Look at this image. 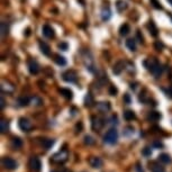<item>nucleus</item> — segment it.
Here are the masks:
<instances>
[{"label": "nucleus", "mask_w": 172, "mask_h": 172, "mask_svg": "<svg viewBox=\"0 0 172 172\" xmlns=\"http://www.w3.org/2000/svg\"><path fill=\"white\" fill-rule=\"evenodd\" d=\"M144 66L150 71V72L155 77V78H160L163 72V68L159 61L155 58H148L144 61Z\"/></svg>", "instance_id": "f257e3e1"}, {"label": "nucleus", "mask_w": 172, "mask_h": 172, "mask_svg": "<svg viewBox=\"0 0 172 172\" xmlns=\"http://www.w3.org/2000/svg\"><path fill=\"white\" fill-rule=\"evenodd\" d=\"M118 140V132L116 128H110L103 136V141L108 144H115Z\"/></svg>", "instance_id": "f03ea898"}, {"label": "nucleus", "mask_w": 172, "mask_h": 172, "mask_svg": "<svg viewBox=\"0 0 172 172\" xmlns=\"http://www.w3.org/2000/svg\"><path fill=\"white\" fill-rule=\"evenodd\" d=\"M1 163H2V166L5 169H8V170H15V169H17V165H18L17 162L15 161L14 159L8 158V156L2 158Z\"/></svg>", "instance_id": "7ed1b4c3"}, {"label": "nucleus", "mask_w": 172, "mask_h": 172, "mask_svg": "<svg viewBox=\"0 0 172 172\" xmlns=\"http://www.w3.org/2000/svg\"><path fill=\"white\" fill-rule=\"evenodd\" d=\"M28 166L33 171H39L42 168V162L37 156H32L28 161Z\"/></svg>", "instance_id": "20e7f679"}, {"label": "nucleus", "mask_w": 172, "mask_h": 172, "mask_svg": "<svg viewBox=\"0 0 172 172\" xmlns=\"http://www.w3.org/2000/svg\"><path fill=\"white\" fill-rule=\"evenodd\" d=\"M103 125H105V122L101 117H98V116H93L91 118V127L92 129L95 131H100L101 128L103 127Z\"/></svg>", "instance_id": "39448f33"}, {"label": "nucleus", "mask_w": 172, "mask_h": 172, "mask_svg": "<svg viewBox=\"0 0 172 172\" xmlns=\"http://www.w3.org/2000/svg\"><path fill=\"white\" fill-rule=\"evenodd\" d=\"M82 58H83V62H84V64H86V66H87V69H89L91 72H93V66H95V64H93V60H92L91 54L87 51L82 54Z\"/></svg>", "instance_id": "423d86ee"}, {"label": "nucleus", "mask_w": 172, "mask_h": 172, "mask_svg": "<svg viewBox=\"0 0 172 172\" xmlns=\"http://www.w3.org/2000/svg\"><path fill=\"white\" fill-rule=\"evenodd\" d=\"M62 78L66 82H76L78 74H77V72L74 70H68V71H65L62 74Z\"/></svg>", "instance_id": "0eeeda50"}, {"label": "nucleus", "mask_w": 172, "mask_h": 172, "mask_svg": "<svg viewBox=\"0 0 172 172\" xmlns=\"http://www.w3.org/2000/svg\"><path fill=\"white\" fill-rule=\"evenodd\" d=\"M66 160H68V152H66V150H62L61 152L53 155V158H52V161L56 162V163H63Z\"/></svg>", "instance_id": "6e6552de"}, {"label": "nucleus", "mask_w": 172, "mask_h": 172, "mask_svg": "<svg viewBox=\"0 0 172 172\" xmlns=\"http://www.w3.org/2000/svg\"><path fill=\"white\" fill-rule=\"evenodd\" d=\"M18 125H19V128H21L23 132H31L32 128H33V125L29 121H28L27 118L25 117H21L18 122Z\"/></svg>", "instance_id": "1a4fd4ad"}, {"label": "nucleus", "mask_w": 172, "mask_h": 172, "mask_svg": "<svg viewBox=\"0 0 172 172\" xmlns=\"http://www.w3.org/2000/svg\"><path fill=\"white\" fill-rule=\"evenodd\" d=\"M28 70L32 74H37L39 72V65H38L37 61L35 60H29L28 61Z\"/></svg>", "instance_id": "9d476101"}, {"label": "nucleus", "mask_w": 172, "mask_h": 172, "mask_svg": "<svg viewBox=\"0 0 172 172\" xmlns=\"http://www.w3.org/2000/svg\"><path fill=\"white\" fill-rule=\"evenodd\" d=\"M89 163L95 169H99L103 166V160L100 158H98V156H91L89 159Z\"/></svg>", "instance_id": "9b49d317"}, {"label": "nucleus", "mask_w": 172, "mask_h": 172, "mask_svg": "<svg viewBox=\"0 0 172 172\" xmlns=\"http://www.w3.org/2000/svg\"><path fill=\"white\" fill-rule=\"evenodd\" d=\"M43 35L47 38H53L55 36V32H54V29L52 28V26L46 24V25H44V27H43Z\"/></svg>", "instance_id": "f8f14e48"}, {"label": "nucleus", "mask_w": 172, "mask_h": 172, "mask_svg": "<svg viewBox=\"0 0 172 172\" xmlns=\"http://www.w3.org/2000/svg\"><path fill=\"white\" fill-rule=\"evenodd\" d=\"M125 69V62L124 61H118L117 63H115V65L113 68V72L118 76V74H121L123 72V70Z\"/></svg>", "instance_id": "ddd939ff"}, {"label": "nucleus", "mask_w": 172, "mask_h": 172, "mask_svg": "<svg viewBox=\"0 0 172 172\" xmlns=\"http://www.w3.org/2000/svg\"><path fill=\"white\" fill-rule=\"evenodd\" d=\"M111 106H110V103L108 101H101V103H97V109L101 111V113H107V111H109Z\"/></svg>", "instance_id": "4468645a"}, {"label": "nucleus", "mask_w": 172, "mask_h": 172, "mask_svg": "<svg viewBox=\"0 0 172 172\" xmlns=\"http://www.w3.org/2000/svg\"><path fill=\"white\" fill-rule=\"evenodd\" d=\"M1 90H2L4 92L13 93L15 90V87L13 86L10 82H8V81H2V82H1Z\"/></svg>", "instance_id": "2eb2a0df"}, {"label": "nucleus", "mask_w": 172, "mask_h": 172, "mask_svg": "<svg viewBox=\"0 0 172 172\" xmlns=\"http://www.w3.org/2000/svg\"><path fill=\"white\" fill-rule=\"evenodd\" d=\"M148 32H150V34L152 35V36H154V37H156L159 34V31H158V27L155 26L154 21H148Z\"/></svg>", "instance_id": "dca6fc26"}, {"label": "nucleus", "mask_w": 172, "mask_h": 172, "mask_svg": "<svg viewBox=\"0 0 172 172\" xmlns=\"http://www.w3.org/2000/svg\"><path fill=\"white\" fill-rule=\"evenodd\" d=\"M39 48H41L42 53L46 56L48 55H51V47H50V45L44 43V42H39Z\"/></svg>", "instance_id": "f3484780"}, {"label": "nucleus", "mask_w": 172, "mask_h": 172, "mask_svg": "<svg viewBox=\"0 0 172 172\" xmlns=\"http://www.w3.org/2000/svg\"><path fill=\"white\" fill-rule=\"evenodd\" d=\"M160 118H161V114L159 111H151V113H148L146 119L148 122H158Z\"/></svg>", "instance_id": "a211bd4d"}, {"label": "nucleus", "mask_w": 172, "mask_h": 172, "mask_svg": "<svg viewBox=\"0 0 172 172\" xmlns=\"http://www.w3.org/2000/svg\"><path fill=\"white\" fill-rule=\"evenodd\" d=\"M11 146L15 150H19L23 146V141L19 137H13V140H11Z\"/></svg>", "instance_id": "6ab92c4d"}, {"label": "nucleus", "mask_w": 172, "mask_h": 172, "mask_svg": "<svg viewBox=\"0 0 172 172\" xmlns=\"http://www.w3.org/2000/svg\"><path fill=\"white\" fill-rule=\"evenodd\" d=\"M60 93L64 98H66V99H72L73 98V92L70 89H68V88H61L60 89Z\"/></svg>", "instance_id": "aec40b11"}, {"label": "nucleus", "mask_w": 172, "mask_h": 172, "mask_svg": "<svg viewBox=\"0 0 172 172\" xmlns=\"http://www.w3.org/2000/svg\"><path fill=\"white\" fill-rule=\"evenodd\" d=\"M111 17V11H110L109 7H103L101 10V19L103 21H108Z\"/></svg>", "instance_id": "412c9836"}, {"label": "nucleus", "mask_w": 172, "mask_h": 172, "mask_svg": "<svg viewBox=\"0 0 172 172\" xmlns=\"http://www.w3.org/2000/svg\"><path fill=\"white\" fill-rule=\"evenodd\" d=\"M17 103H18V105H19V106L26 107V106H28V105L31 103V99H29L28 97H26V96H21V97H19V98H18Z\"/></svg>", "instance_id": "4be33fe9"}, {"label": "nucleus", "mask_w": 172, "mask_h": 172, "mask_svg": "<svg viewBox=\"0 0 172 172\" xmlns=\"http://www.w3.org/2000/svg\"><path fill=\"white\" fill-rule=\"evenodd\" d=\"M53 60H54V62L56 63V64H59V65H65L66 64L65 58L60 54H54V59Z\"/></svg>", "instance_id": "5701e85b"}, {"label": "nucleus", "mask_w": 172, "mask_h": 172, "mask_svg": "<svg viewBox=\"0 0 172 172\" xmlns=\"http://www.w3.org/2000/svg\"><path fill=\"white\" fill-rule=\"evenodd\" d=\"M54 142L55 141L53 138H44V140L42 141V145H43V148H44L45 150H50V148L53 146Z\"/></svg>", "instance_id": "b1692460"}, {"label": "nucleus", "mask_w": 172, "mask_h": 172, "mask_svg": "<svg viewBox=\"0 0 172 172\" xmlns=\"http://www.w3.org/2000/svg\"><path fill=\"white\" fill-rule=\"evenodd\" d=\"M116 8H117V10L119 13L126 10L127 9V2L124 1V0H118L117 2H116Z\"/></svg>", "instance_id": "393cba45"}, {"label": "nucleus", "mask_w": 172, "mask_h": 172, "mask_svg": "<svg viewBox=\"0 0 172 172\" xmlns=\"http://www.w3.org/2000/svg\"><path fill=\"white\" fill-rule=\"evenodd\" d=\"M95 103V100H93V97L91 93H87L86 97H84V106L86 107H91Z\"/></svg>", "instance_id": "a878e982"}, {"label": "nucleus", "mask_w": 172, "mask_h": 172, "mask_svg": "<svg viewBox=\"0 0 172 172\" xmlns=\"http://www.w3.org/2000/svg\"><path fill=\"white\" fill-rule=\"evenodd\" d=\"M0 31H1V36L2 37H6L9 33V26H8L5 21H2L1 24H0Z\"/></svg>", "instance_id": "bb28decb"}, {"label": "nucleus", "mask_w": 172, "mask_h": 172, "mask_svg": "<svg viewBox=\"0 0 172 172\" xmlns=\"http://www.w3.org/2000/svg\"><path fill=\"white\" fill-rule=\"evenodd\" d=\"M129 32H131V27H129V25L128 24H123L121 26V28H119V34H121L122 36H126V35H128Z\"/></svg>", "instance_id": "cd10ccee"}, {"label": "nucleus", "mask_w": 172, "mask_h": 172, "mask_svg": "<svg viewBox=\"0 0 172 172\" xmlns=\"http://www.w3.org/2000/svg\"><path fill=\"white\" fill-rule=\"evenodd\" d=\"M0 131H1L2 134H5V133H7L9 131V123L6 119H2L0 122Z\"/></svg>", "instance_id": "c85d7f7f"}, {"label": "nucleus", "mask_w": 172, "mask_h": 172, "mask_svg": "<svg viewBox=\"0 0 172 172\" xmlns=\"http://www.w3.org/2000/svg\"><path fill=\"white\" fill-rule=\"evenodd\" d=\"M124 118L126 119V121H133V119H135L136 118V116H135V113L133 111V110H126V111H124Z\"/></svg>", "instance_id": "c756f323"}, {"label": "nucleus", "mask_w": 172, "mask_h": 172, "mask_svg": "<svg viewBox=\"0 0 172 172\" xmlns=\"http://www.w3.org/2000/svg\"><path fill=\"white\" fill-rule=\"evenodd\" d=\"M126 46H127L132 52L136 51V43H135V39H133V38H128L127 41H126Z\"/></svg>", "instance_id": "7c9ffc66"}, {"label": "nucleus", "mask_w": 172, "mask_h": 172, "mask_svg": "<svg viewBox=\"0 0 172 172\" xmlns=\"http://www.w3.org/2000/svg\"><path fill=\"white\" fill-rule=\"evenodd\" d=\"M159 160L163 163H171V156L166 153H162V154L159 155Z\"/></svg>", "instance_id": "2f4dec72"}, {"label": "nucleus", "mask_w": 172, "mask_h": 172, "mask_svg": "<svg viewBox=\"0 0 172 172\" xmlns=\"http://www.w3.org/2000/svg\"><path fill=\"white\" fill-rule=\"evenodd\" d=\"M150 169L152 172H165L164 168L160 164H154L153 166H150Z\"/></svg>", "instance_id": "473e14b6"}, {"label": "nucleus", "mask_w": 172, "mask_h": 172, "mask_svg": "<svg viewBox=\"0 0 172 172\" xmlns=\"http://www.w3.org/2000/svg\"><path fill=\"white\" fill-rule=\"evenodd\" d=\"M83 142H84V144L86 145H93L95 144V140H93V137L92 136H90V135H86Z\"/></svg>", "instance_id": "72a5a7b5"}, {"label": "nucleus", "mask_w": 172, "mask_h": 172, "mask_svg": "<svg viewBox=\"0 0 172 172\" xmlns=\"http://www.w3.org/2000/svg\"><path fill=\"white\" fill-rule=\"evenodd\" d=\"M150 1H151V5L155 8V9H160V10L163 9V6H162L161 2H160L159 0H150Z\"/></svg>", "instance_id": "f704fd0d"}, {"label": "nucleus", "mask_w": 172, "mask_h": 172, "mask_svg": "<svg viewBox=\"0 0 172 172\" xmlns=\"http://www.w3.org/2000/svg\"><path fill=\"white\" fill-rule=\"evenodd\" d=\"M154 47L156 51H162L163 50V47H164V45H163V43L160 41H156L155 42V44H154Z\"/></svg>", "instance_id": "c9c22d12"}, {"label": "nucleus", "mask_w": 172, "mask_h": 172, "mask_svg": "<svg viewBox=\"0 0 172 172\" xmlns=\"http://www.w3.org/2000/svg\"><path fill=\"white\" fill-rule=\"evenodd\" d=\"M31 103H33V105H35V106H39V105H42V100L38 97H34L31 99Z\"/></svg>", "instance_id": "e433bc0d"}, {"label": "nucleus", "mask_w": 172, "mask_h": 172, "mask_svg": "<svg viewBox=\"0 0 172 172\" xmlns=\"http://www.w3.org/2000/svg\"><path fill=\"white\" fill-rule=\"evenodd\" d=\"M117 92H118V90H117V88L115 86H110L109 87V95H111V96H116L117 95Z\"/></svg>", "instance_id": "4c0bfd02"}, {"label": "nucleus", "mask_w": 172, "mask_h": 172, "mask_svg": "<svg viewBox=\"0 0 172 172\" xmlns=\"http://www.w3.org/2000/svg\"><path fill=\"white\" fill-rule=\"evenodd\" d=\"M142 153H143V155H145V156H151L152 151H151V148L146 146V148H144V150H143V152H142Z\"/></svg>", "instance_id": "58836bf2"}, {"label": "nucleus", "mask_w": 172, "mask_h": 172, "mask_svg": "<svg viewBox=\"0 0 172 172\" xmlns=\"http://www.w3.org/2000/svg\"><path fill=\"white\" fill-rule=\"evenodd\" d=\"M59 48L60 50H62V51H66V50L69 48V45H68V43L62 42V43H60L59 44Z\"/></svg>", "instance_id": "ea45409f"}, {"label": "nucleus", "mask_w": 172, "mask_h": 172, "mask_svg": "<svg viewBox=\"0 0 172 172\" xmlns=\"http://www.w3.org/2000/svg\"><path fill=\"white\" fill-rule=\"evenodd\" d=\"M153 146L154 148H163V143L162 142H160V141H154L153 142Z\"/></svg>", "instance_id": "a19ab883"}, {"label": "nucleus", "mask_w": 172, "mask_h": 172, "mask_svg": "<svg viewBox=\"0 0 172 172\" xmlns=\"http://www.w3.org/2000/svg\"><path fill=\"white\" fill-rule=\"evenodd\" d=\"M165 93H166V96H168L169 98L172 99V87H169L168 89L165 90Z\"/></svg>", "instance_id": "79ce46f5"}, {"label": "nucleus", "mask_w": 172, "mask_h": 172, "mask_svg": "<svg viewBox=\"0 0 172 172\" xmlns=\"http://www.w3.org/2000/svg\"><path fill=\"white\" fill-rule=\"evenodd\" d=\"M124 101L126 103H131V97H129V95H127V93L125 95V96H124Z\"/></svg>", "instance_id": "37998d69"}, {"label": "nucleus", "mask_w": 172, "mask_h": 172, "mask_svg": "<svg viewBox=\"0 0 172 172\" xmlns=\"http://www.w3.org/2000/svg\"><path fill=\"white\" fill-rule=\"evenodd\" d=\"M136 35H137V38H138V39H140V42H141V43H143V42H144V38H143V36H142V35H141V32L137 31V33H136Z\"/></svg>", "instance_id": "c03bdc74"}, {"label": "nucleus", "mask_w": 172, "mask_h": 172, "mask_svg": "<svg viewBox=\"0 0 172 172\" xmlns=\"http://www.w3.org/2000/svg\"><path fill=\"white\" fill-rule=\"evenodd\" d=\"M82 126H83L82 123H79V124H77V132H79V133H80V132L82 131Z\"/></svg>", "instance_id": "a18cd8bd"}, {"label": "nucleus", "mask_w": 172, "mask_h": 172, "mask_svg": "<svg viewBox=\"0 0 172 172\" xmlns=\"http://www.w3.org/2000/svg\"><path fill=\"white\" fill-rule=\"evenodd\" d=\"M5 105H6V101H5L4 97H1V103H0V108H1V109H4Z\"/></svg>", "instance_id": "49530a36"}, {"label": "nucleus", "mask_w": 172, "mask_h": 172, "mask_svg": "<svg viewBox=\"0 0 172 172\" xmlns=\"http://www.w3.org/2000/svg\"><path fill=\"white\" fill-rule=\"evenodd\" d=\"M63 172H72V171H70V170H64Z\"/></svg>", "instance_id": "de8ad7c7"}, {"label": "nucleus", "mask_w": 172, "mask_h": 172, "mask_svg": "<svg viewBox=\"0 0 172 172\" xmlns=\"http://www.w3.org/2000/svg\"><path fill=\"white\" fill-rule=\"evenodd\" d=\"M168 1H169V2H170V4L172 5V0H168Z\"/></svg>", "instance_id": "09e8293b"}, {"label": "nucleus", "mask_w": 172, "mask_h": 172, "mask_svg": "<svg viewBox=\"0 0 172 172\" xmlns=\"http://www.w3.org/2000/svg\"><path fill=\"white\" fill-rule=\"evenodd\" d=\"M170 16H171V18H172V15H170Z\"/></svg>", "instance_id": "8fccbe9b"}, {"label": "nucleus", "mask_w": 172, "mask_h": 172, "mask_svg": "<svg viewBox=\"0 0 172 172\" xmlns=\"http://www.w3.org/2000/svg\"><path fill=\"white\" fill-rule=\"evenodd\" d=\"M52 172H56V171H52Z\"/></svg>", "instance_id": "3c124183"}]
</instances>
